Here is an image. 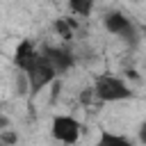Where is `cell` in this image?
Listing matches in <instances>:
<instances>
[{"instance_id":"6da1fadb","label":"cell","mask_w":146,"mask_h":146,"mask_svg":"<svg viewBox=\"0 0 146 146\" xmlns=\"http://www.w3.org/2000/svg\"><path fill=\"white\" fill-rule=\"evenodd\" d=\"M94 91L96 98L103 103H119V100H130L132 98V89L116 75H96L94 80Z\"/></svg>"},{"instance_id":"7a4b0ae2","label":"cell","mask_w":146,"mask_h":146,"mask_svg":"<svg viewBox=\"0 0 146 146\" xmlns=\"http://www.w3.org/2000/svg\"><path fill=\"white\" fill-rule=\"evenodd\" d=\"M50 135H52L57 141H62V144H66V146H73V144H78V139H80V135H82V123H80L78 119L68 116V114H57V116H52Z\"/></svg>"},{"instance_id":"3957f363","label":"cell","mask_w":146,"mask_h":146,"mask_svg":"<svg viewBox=\"0 0 146 146\" xmlns=\"http://www.w3.org/2000/svg\"><path fill=\"white\" fill-rule=\"evenodd\" d=\"M25 75H27V84H30V91L32 94H39L43 87H50V82L57 80V73L52 71V66L48 64V59L41 52H39V59L34 62V66Z\"/></svg>"},{"instance_id":"277c9868","label":"cell","mask_w":146,"mask_h":146,"mask_svg":"<svg viewBox=\"0 0 146 146\" xmlns=\"http://www.w3.org/2000/svg\"><path fill=\"white\" fill-rule=\"evenodd\" d=\"M103 25H105L107 32H112V34L125 39V41H128V39H130V41L137 39L132 21H130L125 14H121V11H107V14L103 16Z\"/></svg>"},{"instance_id":"5b68a950","label":"cell","mask_w":146,"mask_h":146,"mask_svg":"<svg viewBox=\"0 0 146 146\" xmlns=\"http://www.w3.org/2000/svg\"><path fill=\"white\" fill-rule=\"evenodd\" d=\"M41 55L48 59V64L52 66V71H55L57 75H64L66 71H71V68L75 66V57H73V52L66 50V48H59V46H46V48L41 50Z\"/></svg>"},{"instance_id":"8992f818","label":"cell","mask_w":146,"mask_h":146,"mask_svg":"<svg viewBox=\"0 0 146 146\" xmlns=\"http://www.w3.org/2000/svg\"><path fill=\"white\" fill-rule=\"evenodd\" d=\"M36 59H39V52H36L34 43H32L30 39L18 41V46H16V50H14V64H16L23 73H27V71L34 66Z\"/></svg>"},{"instance_id":"52a82bcc","label":"cell","mask_w":146,"mask_h":146,"mask_svg":"<svg viewBox=\"0 0 146 146\" xmlns=\"http://www.w3.org/2000/svg\"><path fill=\"white\" fill-rule=\"evenodd\" d=\"M96 146H132V144H130V139L123 137V135H116V132L103 130L100 137H98V141H96Z\"/></svg>"},{"instance_id":"ba28073f","label":"cell","mask_w":146,"mask_h":146,"mask_svg":"<svg viewBox=\"0 0 146 146\" xmlns=\"http://www.w3.org/2000/svg\"><path fill=\"white\" fill-rule=\"evenodd\" d=\"M52 27H55V32H57L62 39L68 41V39H73V32L78 30V23H75L73 18H57Z\"/></svg>"},{"instance_id":"9c48e42d","label":"cell","mask_w":146,"mask_h":146,"mask_svg":"<svg viewBox=\"0 0 146 146\" xmlns=\"http://www.w3.org/2000/svg\"><path fill=\"white\" fill-rule=\"evenodd\" d=\"M66 5L78 16H91L94 11V0H66Z\"/></svg>"},{"instance_id":"30bf717a","label":"cell","mask_w":146,"mask_h":146,"mask_svg":"<svg viewBox=\"0 0 146 146\" xmlns=\"http://www.w3.org/2000/svg\"><path fill=\"white\" fill-rule=\"evenodd\" d=\"M18 141V135L14 130H0V146H14Z\"/></svg>"},{"instance_id":"8fae6325","label":"cell","mask_w":146,"mask_h":146,"mask_svg":"<svg viewBox=\"0 0 146 146\" xmlns=\"http://www.w3.org/2000/svg\"><path fill=\"white\" fill-rule=\"evenodd\" d=\"M96 100V91H94V87H84L82 91H80V103L82 105H91Z\"/></svg>"},{"instance_id":"7c38bea8","label":"cell","mask_w":146,"mask_h":146,"mask_svg":"<svg viewBox=\"0 0 146 146\" xmlns=\"http://www.w3.org/2000/svg\"><path fill=\"white\" fill-rule=\"evenodd\" d=\"M59 91H62V80L57 78V80H52V82H50V98H48V103H50V105L59 98Z\"/></svg>"},{"instance_id":"4fadbf2b","label":"cell","mask_w":146,"mask_h":146,"mask_svg":"<svg viewBox=\"0 0 146 146\" xmlns=\"http://www.w3.org/2000/svg\"><path fill=\"white\" fill-rule=\"evenodd\" d=\"M25 89H30V84H27V75H25V73H21V78L16 80V94H18V96H23V94H25Z\"/></svg>"},{"instance_id":"5bb4252c","label":"cell","mask_w":146,"mask_h":146,"mask_svg":"<svg viewBox=\"0 0 146 146\" xmlns=\"http://www.w3.org/2000/svg\"><path fill=\"white\" fill-rule=\"evenodd\" d=\"M139 141H141V146H146V119L139 125Z\"/></svg>"},{"instance_id":"9a60e30c","label":"cell","mask_w":146,"mask_h":146,"mask_svg":"<svg viewBox=\"0 0 146 146\" xmlns=\"http://www.w3.org/2000/svg\"><path fill=\"white\" fill-rule=\"evenodd\" d=\"M141 32H144V36H146V25H144V27H141Z\"/></svg>"}]
</instances>
